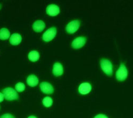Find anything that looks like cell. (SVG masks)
I'll return each instance as SVG.
<instances>
[{"label": "cell", "instance_id": "1", "mask_svg": "<svg viewBox=\"0 0 133 118\" xmlns=\"http://www.w3.org/2000/svg\"><path fill=\"white\" fill-rule=\"evenodd\" d=\"M4 98L8 101H14L18 100L19 95L17 92L12 88L8 87L2 91Z\"/></svg>", "mask_w": 133, "mask_h": 118}, {"label": "cell", "instance_id": "2", "mask_svg": "<svg viewBox=\"0 0 133 118\" xmlns=\"http://www.w3.org/2000/svg\"><path fill=\"white\" fill-rule=\"evenodd\" d=\"M101 67L102 70L108 76H111L112 74L113 68L112 64L110 61L107 59L101 60Z\"/></svg>", "mask_w": 133, "mask_h": 118}, {"label": "cell", "instance_id": "3", "mask_svg": "<svg viewBox=\"0 0 133 118\" xmlns=\"http://www.w3.org/2000/svg\"><path fill=\"white\" fill-rule=\"evenodd\" d=\"M128 76V71L126 66L121 64L116 72V78L119 81L125 80Z\"/></svg>", "mask_w": 133, "mask_h": 118}, {"label": "cell", "instance_id": "4", "mask_svg": "<svg viewBox=\"0 0 133 118\" xmlns=\"http://www.w3.org/2000/svg\"><path fill=\"white\" fill-rule=\"evenodd\" d=\"M57 34V29L55 27H52L48 29L44 33L42 36L43 39L46 41L49 42L52 40Z\"/></svg>", "mask_w": 133, "mask_h": 118}, {"label": "cell", "instance_id": "5", "mask_svg": "<svg viewBox=\"0 0 133 118\" xmlns=\"http://www.w3.org/2000/svg\"><path fill=\"white\" fill-rule=\"evenodd\" d=\"M80 26V22L77 20L71 21L66 27V30L69 34H73L78 29Z\"/></svg>", "mask_w": 133, "mask_h": 118}, {"label": "cell", "instance_id": "6", "mask_svg": "<svg viewBox=\"0 0 133 118\" xmlns=\"http://www.w3.org/2000/svg\"><path fill=\"white\" fill-rule=\"evenodd\" d=\"M86 42V38L84 37H79L75 39L72 43V47L75 49L82 47Z\"/></svg>", "mask_w": 133, "mask_h": 118}, {"label": "cell", "instance_id": "7", "mask_svg": "<svg viewBox=\"0 0 133 118\" xmlns=\"http://www.w3.org/2000/svg\"><path fill=\"white\" fill-rule=\"evenodd\" d=\"M40 88L42 92L45 94H51L54 92L52 85L47 82H43L40 84Z\"/></svg>", "mask_w": 133, "mask_h": 118}, {"label": "cell", "instance_id": "8", "mask_svg": "<svg viewBox=\"0 0 133 118\" xmlns=\"http://www.w3.org/2000/svg\"><path fill=\"white\" fill-rule=\"evenodd\" d=\"M46 13L50 16H55L60 13V8L55 4L49 5L46 8Z\"/></svg>", "mask_w": 133, "mask_h": 118}, {"label": "cell", "instance_id": "9", "mask_svg": "<svg viewBox=\"0 0 133 118\" xmlns=\"http://www.w3.org/2000/svg\"><path fill=\"white\" fill-rule=\"evenodd\" d=\"M91 89L92 86L91 84L87 82H84L80 85L78 88V91L81 94L83 95H85L91 92Z\"/></svg>", "mask_w": 133, "mask_h": 118}, {"label": "cell", "instance_id": "10", "mask_svg": "<svg viewBox=\"0 0 133 118\" xmlns=\"http://www.w3.org/2000/svg\"><path fill=\"white\" fill-rule=\"evenodd\" d=\"M63 69L62 64L60 63L57 62L54 64L53 68V73L55 76H60L63 74Z\"/></svg>", "mask_w": 133, "mask_h": 118}, {"label": "cell", "instance_id": "11", "mask_svg": "<svg viewBox=\"0 0 133 118\" xmlns=\"http://www.w3.org/2000/svg\"><path fill=\"white\" fill-rule=\"evenodd\" d=\"M45 27V25L43 21L42 20H37L33 24L32 28L36 32L40 33L42 32Z\"/></svg>", "mask_w": 133, "mask_h": 118}, {"label": "cell", "instance_id": "12", "mask_svg": "<svg viewBox=\"0 0 133 118\" xmlns=\"http://www.w3.org/2000/svg\"><path fill=\"white\" fill-rule=\"evenodd\" d=\"M22 40V37L20 34H14L10 38V43L13 45L16 46L19 45Z\"/></svg>", "mask_w": 133, "mask_h": 118}, {"label": "cell", "instance_id": "13", "mask_svg": "<svg viewBox=\"0 0 133 118\" xmlns=\"http://www.w3.org/2000/svg\"><path fill=\"white\" fill-rule=\"evenodd\" d=\"M39 80L38 78L34 74L29 76L27 79V84L30 87H35L38 84Z\"/></svg>", "mask_w": 133, "mask_h": 118}, {"label": "cell", "instance_id": "14", "mask_svg": "<svg viewBox=\"0 0 133 118\" xmlns=\"http://www.w3.org/2000/svg\"><path fill=\"white\" fill-rule=\"evenodd\" d=\"M39 54L36 51H32L29 52L28 54V59L32 62H36L39 60Z\"/></svg>", "mask_w": 133, "mask_h": 118}, {"label": "cell", "instance_id": "15", "mask_svg": "<svg viewBox=\"0 0 133 118\" xmlns=\"http://www.w3.org/2000/svg\"><path fill=\"white\" fill-rule=\"evenodd\" d=\"M10 36V33L9 30L5 28L0 29V39L6 40L8 39Z\"/></svg>", "mask_w": 133, "mask_h": 118}, {"label": "cell", "instance_id": "16", "mask_svg": "<svg viewBox=\"0 0 133 118\" xmlns=\"http://www.w3.org/2000/svg\"><path fill=\"white\" fill-rule=\"evenodd\" d=\"M43 104L45 107L49 108V107H50L52 105L53 100L49 96H47V97H45L43 99Z\"/></svg>", "mask_w": 133, "mask_h": 118}, {"label": "cell", "instance_id": "17", "mask_svg": "<svg viewBox=\"0 0 133 118\" xmlns=\"http://www.w3.org/2000/svg\"><path fill=\"white\" fill-rule=\"evenodd\" d=\"M25 89V85L22 82H18L16 85V89L18 92H23Z\"/></svg>", "mask_w": 133, "mask_h": 118}, {"label": "cell", "instance_id": "18", "mask_svg": "<svg viewBox=\"0 0 133 118\" xmlns=\"http://www.w3.org/2000/svg\"><path fill=\"white\" fill-rule=\"evenodd\" d=\"M0 118H15V117L10 114H5L2 115Z\"/></svg>", "mask_w": 133, "mask_h": 118}, {"label": "cell", "instance_id": "19", "mask_svg": "<svg viewBox=\"0 0 133 118\" xmlns=\"http://www.w3.org/2000/svg\"><path fill=\"white\" fill-rule=\"evenodd\" d=\"M94 118H108L104 114H98L96 115Z\"/></svg>", "mask_w": 133, "mask_h": 118}, {"label": "cell", "instance_id": "20", "mask_svg": "<svg viewBox=\"0 0 133 118\" xmlns=\"http://www.w3.org/2000/svg\"><path fill=\"white\" fill-rule=\"evenodd\" d=\"M4 98V95H3L2 93H0V103L2 102V101H3Z\"/></svg>", "mask_w": 133, "mask_h": 118}, {"label": "cell", "instance_id": "21", "mask_svg": "<svg viewBox=\"0 0 133 118\" xmlns=\"http://www.w3.org/2000/svg\"><path fill=\"white\" fill-rule=\"evenodd\" d=\"M28 118H37V117L34 115H31V116H29Z\"/></svg>", "mask_w": 133, "mask_h": 118}, {"label": "cell", "instance_id": "22", "mask_svg": "<svg viewBox=\"0 0 133 118\" xmlns=\"http://www.w3.org/2000/svg\"><path fill=\"white\" fill-rule=\"evenodd\" d=\"M1 6H2V5H1V4H0V9H1Z\"/></svg>", "mask_w": 133, "mask_h": 118}]
</instances>
